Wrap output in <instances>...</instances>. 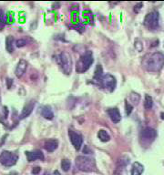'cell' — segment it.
<instances>
[{
	"label": "cell",
	"instance_id": "obj_1",
	"mask_svg": "<svg viewBox=\"0 0 164 175\" xmlns=\"http://www.w3.org/2000/svg\"><path fill=\"white\" fill-rule=\"evenodd\" d=\"M164 66V54L154 52L146 56L142 61V67L151 72H159Z\"/></svg>",
	"mask_w": 164,
	"mask_h": 175
},
{
	"label": "cell",
	"instance_id": "obj_2",
	"mask_svg": "<svg viewBox=\"0 0 164 175\" xmlns=\"http://www.w3.org/2000/svg\"><path fill=\"white\" fill-rule=\"evenodd\" d=\"M55 58H56L57 63L62 68V71L66 75H70V73L72 72L73 62H72V58H71V56L69 55V53L63 51V52L59 53L58 56H56Z\"/></svg>",
	"mask_w": 164,
	"mask_h": 175
},
{
	"label": "cell",
	"instance_id": "obj_3",
	"mask_svg": "<svg viewBox=\"0 0 164 175\" xmlns=\"http://www.w3.org/2000/svg\"><path fill=\"white\" fill-rule=\"evenodd\" d=\"M76 166L81 172L91 173L97 171L96 163L93 159L86 157V156H78L76 158Z\"/></svg>",
	"mask_w": 164,
	"mask_h": 175
},
{
	"label": "cell",
	"instance_id": "obj_4",
	"mask_svg": "<svg viewBox=\"0 0 164 175\" xmlns=\"http://www.w3.org/2000/svg\"><path fill=\"white\" fill-rule=\"evenodd\" d=\"M93 61H94V58H93L92 52L89 50L86 51L85 54H83L80 57V58L79 59V61L77 63V67H76L77 72H79V73L86 72L90 68Z\"/></svg>",
	"mask_w": 164,
	"mask_h": 175
},
{
	"label": "cell",
	"instance_id": "obj_5",
	"mask_svg": "<svg viewBox=\"0 0 164 175\" xmlns=\"http://www.w3.org/2000/svg\"><path fill=\"white\" fill-rule=\"evenodd\" d=\"M18 160V156L8 151H4L0 154V163L5 167L14 166Z\"/></svg>",
	"mask_w": 164,
	"mask_h": 175
},
{
	"label": "cell",
	"instance_id": "obj_6",
	"mask_svg": "<svg viewBox=\"0 0 164 175\" xmlns=\"http://www.w3.org/2000/svg\"><path fill=\"white\" fill-rule=\"evenodd\" d=\"M99 85L103 87L109 92H112V91H114V89L116 88L117 81H116V79L114 76H112L110 74H105L102 76Z\"/></svg>",
	"mask_w": 164,
	"mask_h": 175
},
{
	"label": "cell",
	"instance_id": "obj_7",
	"mask_svg": "<svg viewBox=\"0 0 164 175\" xmlns=\"http://www.w3.org/2000/svg\"><path fill=\"white\" fill-rule=\"evenodd\" d=\"M159 13L157 11H152L146 15L144 18V25L150 29H155L159 26Z\"/></svg>",
	"mask_w": 164,
	"mask_h": 175
},
{
	"label": "cell",
	"instance_id": "obj_8",
	"mask_svg": "<svg viewBox=\"0 0 164 175\" xmlns=\"http://www.w3.org/2000/svg\"><path fill=\"white\" fill-rule=\"evenodd\" d=\"M156 137H157V131L150 127L143 129L140 134L141 141L143 144H150L156 139Z\"/></svg>",
	"mask_w": 164,
	"mask_h": 175
},
{
	"label": "cell",
	"instance_id": "obj_9",
	"mask_svg": "<svg viewBox=\"0 0 164 175\" xmlns=\"http://www.w3.org/2000/svg\"><path fill=\"white\" fill-rule=\"evenodd\" d=\"M68 135H69V139H70V142L72 143V145L74 146V148L76 150H79L82 146V143H83V139H82V136L73 131H68Z\"/></svg>",
	"mask_w": 164,
	"mask_h": 175
},
{
	"label": "cell",
	"instance_id": "obj_10",
	"mask_svg": "<svg viewBox=\"0 0 164 175\" xmlns=\"http://www.w3.org/2000/svg\"><path fill=\"white\" fill-rule=\"evenodd\" d=\"M26 68H27V62H26V60H25L23 58L20 59L19 62L17 63L16 67V69H15L16 77V78H21L25 74Z\"/></svg>",
	"mask_w": 164,
	"mask_h": 175
},
{
	"label": "cell",
	"instance_id": "obj_11",
	"mask_svg": "<svg viewBox=\"0 0 164 175\" xmlns=\"http://www.w3.org/2000/svg\"><path fill=\"white\" fill-rule=\"evenodd\" d=\"M34 108H35V101L34 100H30L29 102H27V104H26L22 110V112L20 114V119L27 118L32 113Z\"/></svg>",
	"mask_w": 164,
	"mask_h": 175
},
{
	"label": "cell",
	"instance_id": "obj_12",
	"mask_svg": "<svg viewBox=\"0 0 164 175\" xmlns=\"http://www.w3.org/2000/svg\"><path fill=\"white\" fill-rule=\"evenodd\" d=\"M26 158L28 162H34L36 160L43 161L44 160V154L40 151H34V152H26Z\"/></svg>",
	"mask_w": 164,
	"mask_h": 175
},
{
	"label": "cell",
	"instance_id": "obj_13",
	"mask_svg": "<svg viewBox=\"0 0 164 175\" xmlns=\"http://www.w3.org/2000/svg\"><path fill=\"white\" fill-rule=\"evenodd\" d=\"M108 114L113 123H119L121 121V115L118 109H109L108 110Z\"/></svg>",
	"mask_w": 164,
	"mask_h": 175
},
{
	"label": "cell",
	"instance_id": "obj_14",
	"mask_svg": "<svg viewBox=\"0 0 164 175\" xmlns=\"http://www.w3.org/2000/svg\"><path fill=\"white\" fill-rule=\"evenodd\" d=\"M58 142L55 139L48 140L45 142V149L48 152H53L58 149Z\"/></svg>",
	"mask_w": 164,
	"mask_h": 175
},
{
	"label": "cell",
	"instance_id": "obj_15",
	"mask_svg": "<svg viewBox=\"0 0 164 175\" xmlns=\"http://www.w3.org/2000/svg\"><path fill=\"white\" fill-rule=\"evenodd\" d=\"M143 172H144V167L142 164H141L138 162H135L132 164L131 172V175H141L143 173Z\"/></svg>",
	"mask_w": 164,
	"mask_h": 175
},
{
	"label": "cell",
	"instance_id": "obj_16",
	"mask_svg": "<svg viewBox=\"0 0 164 175\" xmlns=\"http://www.w3.org/2000/svg\"><path fill=\"white\" fill-rule=\"evenodd\" d=\"M41 114L46 120H52L54 118V113H53V111L49 106H45L42 109Z\"/></svg>",
	"mask_w": 164,
	"mask_h": 175
},
{
	"label": "cell",
	"instance_id": "obj_17",
	"mask_svg": "<svg viewBox=\"0 0 164 175\" xmlns=\"http://www.w3.org/2000/svg\"><path fill=\"white\" fill-rule=\"evenodd\" d=\"M103 75H104V74H103L102 67H101L100 65H98V66L96 67V69H95V75H94V78H93L94 82L99 84V81H100V79H101V78H102Z\"/></svg>",
	"mask_w": 164,
	"mask_h": 175
},
{
	"label": "cell",
	"instance_id": "obj_18",
	"mask_svg": "<svg viewBox=\"0 0 164 175\" xmlns=\"http://www.w3.org/2000/svg\"><path fill=\"white\" fill-rule=\"evenodd\" d=\"M5 47L8 53H12L14 51V37L7 36L5 39Z\"/></svg>",
	"mask_w": 164,
	"mask_h": 175
},
{
	"label": "cell",
	"instance_id": "obj_19",
	"mask_svg": "<svg viewBox=\"0 0 164 175\" xmlns=\"http://www.w3.org/2000/svg\"><path fill=\"white\" fill-rule=\"evenodd\" d=\"M98 137H99V139L101 142H109V141L110 140V136L109 133H108L106 131H104V130L99 131V132H98Z\"/></svg>",
	"mask_w": 164,
	"mask_h": 175
},
{
	"label": "cell",
	"instance_id": "obj_20",
	"mask_svg": "<svg viewBox=\"0 0 164 175\" xmlns=\"http://www.w3.org/2000/svg\"><path fill=\"white\" fill-rule=\"evenodd\" d=\"M130 101L132 103V106L138 105L139 102L141 101V95L136 92H131L130 95Z\"/></svg>",
	"mask_w": 164,
	"mask_h": 175
},
{
	"label": "cell",
	"instance_id": "obj_21",
	"mask_svg": "<svg viewBox=\"0 0 164 175\" xmlns=\"http://www.w3.org/2000/svg\"><path fill=\"white\" fill-rule=\"evenodd\" d=\"M144 107H145L146 110H151L153 107V100H152V98L150 95H145Z\"/></svg>",
	"mask_w": 164,
	"mask_h": 175
},
{
	"label": "cell",
	"instance_id": "obj_22",
	"mask_svg": "<svg viewBox=\"0 0 164 175\" xmlns=\"http://www.w3.org/2000/svg\"><path fill=\"white\" fill-rule=\"evenodd\" d=\"M129 163H130V160H129V158L128 157H126V156H122L120 159H119V161H118V169H120V168H123V167H125L127 164H129Z\"/></svg>",
	"mask_w": 164,
	"mask_h": 175
},
{
	"label": "cell",
	"instance_id": "obj_23",
	"mask_svg": "<svg viewBox=\"0 0 164 175\" xmlns=\"http://www.w3.org/2000/svg\"><path fill=\"white\" fill-rule=\"evenodd\" d=\"M71 167V163L68 159H63L61 161V168L64 172H68Z\"/></svg>",
	"mask_w": 164,
	"mask_h": 175
},
{
	"label": "cell",
	"instance_id": "obj_24",
	"mask_svg": "<svg viewBox=\"0 0 164 175\" xmlns=\"http://www.w3.org/2000/svg\"><path fill=\"white\" fill-rule=\"evenodd\" d=\"M83 17L85 18L87 23H90V22L93 21V16H92V13L89 10L83 11Z\"/></svg>",
	"mask_w": 164,
	"mask_h": 175
},
{
	"label": "cell",
	"instance_id": "obj_25",
	"mask_svg": "<svg viewBox=\"0 0 164 175\" xmlns=\"http://www.w3.org/2000/svg\"><path fill=\"white\" fill-rule=\"evenodd\" d=\"M71 22L74 25H79V14L76 11H72V15H71Z\"/></svg>",
	"mask_w": 164,
	"mask_h": 175
},
{
	"label": "cell",
	"instance_id": "obj_26",
	"mask_svg": "<svg viewBox=\"0 0 164 175\" xmlns=\"http://www.w3.org/2000/svg\"><path fill=\"white\" fill-rule=\"evenodd\" d=\"M26 44H27V41H26V39H24V38H19V39L16 40V42H15L16 47H18V48L25 47Z\"/></svg>",
	"mask_w": 164,
	"mask_h": 175
},
{
	"label": "cell",
	"instance_id": "obj_27",
	"mask_svg": "<svg viewBox=\"0 0 164 175\" xmlns=\"http://www.w3.org/2000/svg\"><path fill=\"white\" fill-rule=\"evenodd\" d=\"M15 18H14V13L13 12H8L5 15V22L7 24H12L14 22Z\"/></svg>",
	"mask_w": 164,
	"mask_h": 175
},
{
	"label": "cell",
	"instance_id": "obj_28",
	"mask_svg": "<svg viewBox=\"0 0 164 175\" xmlns=\"http://www.w3.org/2000/svg\"><path fill=\"white\" fill-rule=\"evenodd\" d=\"M135 47H136V49H137L139 52L142 51V49H143V45H142V42H141V41H140V40H136V41H135Z\"/></svg>",
	"mask_w": 164,
	"mask_h": 175
},
{
	"label": "cell",
	"instance_id": "obj_29",
	"mask_svg": "<svg viewBox=\"0 0 164 175\" xmlns=\"http://www.w3.org/2000/svg\"><path fill=\"white\" fill-rule=\"evenodd\" d=\"M125 109H126V114L127 115H130L133 110V106L130 103V102H127L126 105H125Z\"/></svg>",
	"mask_w": 164,
	"mask_h": 175
},
{
	"label": "cell",
	"instance_id": "obj_30",
	"mask_svg": "<svg viewBox=\"0 0 164 175\" xmlns=\"http://www.w3.org/2000/svg\"><path fill=\"white\" fill-rule=\"evenodd\" d=\"M5 20H4V12L0 9V30H2V28L5 26Z\"/></svg>",
	"mask_w": 164,
	"mask_h": 175
},
{
	"label": "cell",
	"instance_id": "obj_31",
	"mask_svg": "<svg viewBox=\"0 0 164 175\" xmlns=\"http://www.w3.org/2000/svg\"><path fill=\"white\" fill-rule=\"evenodd\" d=\"M40 171H41V168H40V167H34L33 170H32V173L34 175H37L40 173Z\"/></svg>",
	"mask_w": 164,
	"mask_h": 175
},
{
	"label": "cell",
	"instance_id": "obj_32",
	"mask_svg": "<svg viewBox=\"0 0 164 175\" xmlns=\"http://www.w3.org/2000/svg\"><path fill=\"white\" fill-rule=\"evenodd\" d=\"M142 6H143V3H139V4L135 6L134 11H135V12H139V9H141V7H142Z\"/></svg>",
	"mask_w": 164,
	"mask_h": 175
},
{
	"label": "cell",
	"instance_id": "obj_33",
	"mask_svg": "<svg viewBox=\"0 0 164 175\" xmlns=\"http://www.w3.org/2000/svg\"><path fill=\"white\" fill-rule=\"evenodd\" d=\"M6 84H7V89H10L11 86L13 85V79H6Z\"/></svg>",
	"mask_w": 164,
	"mask_h": 175
},
{
	"label": "cell",
	"instance_id": "obj_34",
	"mask_svg": "<svg viewBox=\"0 0 164 175\" xmlns=\"http://www.w3.org/2000/svg\"><path fill=\"white\" fill-rule=\"evenodd\" d=\"M83 152L84 153H90L91 152V151L90 150H89V148H88V146H84V149H83Z\"/></svg>",
	"mask_w": 164,
	"mask_h": 175
},
{
	"label": "cell",
	"instance_id": "obj_35",
	"mask_svg": "<svg viewBox=\"0 0 164 175\" xmlns=\"http://www.w3.org/2000/svg\"><path fill=\"white\" fill-rule=\"evenodd\" d=\"M53 175H60V173H59L58 171H55L54 173H53Z\"/></svg>",
	"mask_w": 164,
	"mask_h": 175
},
{
	"label": "cell",
	"instance_id": "obj_36",
	"mask_svg": "<svg viewBox=\"0 0 164 175\" xmlns=\"http://www.w3.org/2000/svg\"><path fill=\"white\" fill-rule=\"evenodd\" d=\"M9 175H17L16 173H9Z\"/></svg>",
	"mask_w": 164,
	"mask_h": 175
},
{
	"label": "cell",
	"instance_id": "obj_37",
	"mask_svg": "<svg viewBox=\"0 0 164 175\" xmlns=\"http://www.w3.org/2000/svg\"><path fill=\"white\" fill-rule=\"evenodd\" d=\"M162 119H164V113H162Z\"/></svg>",
	"mask_w": 164,
	"mask_h": 175
},
{
	"label": "cell",
	"instance_id": "obj_38",
	"mask_svg": "<svg viewBox=\"0 0 164 175\" xmlns=\"http://www.w3.org/2000/svg\"><path fill=\"white\" fill-rule=\"evenodd\" d=\"M44 175H49V173H46Z\"/></svg>",
	"mask_w": 164,
	"mask_h": 175
}]
</instances>
